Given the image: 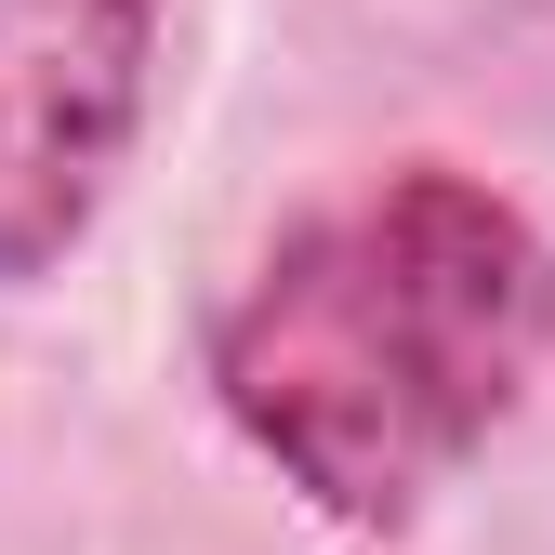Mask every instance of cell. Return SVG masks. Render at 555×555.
<instances>
[{"label":"cell","mask_w":555,"mask_h":555,"mask_svg":"<svg viewBox=\"0 0 555 555\" xmlns=\"http://www.w3.org/2000/svg\"><path fill=\"white\" fill-rule=\"evenodd\" d=\"M555 358V238L490 172L397 159L292 212L198 331L238 450L331 529H410Z\"/></svg>","instance_id":"cell-1"},{"label":"cell","mask_w":555,"mask_h":555,"mask_svg":"<svg viewBox=\"0 0 555 555\" xmlns=\"http://www.w3.org/2000/svg\"><path fill=\"white\" fill-rule=\"evenodd\" d=\"M159 106V0H0V292L106 225Z\"/></svg>","instance_id":"cell-2"}]
</instances>
